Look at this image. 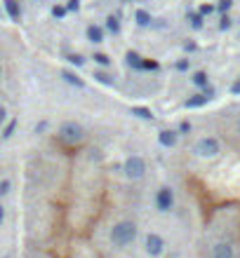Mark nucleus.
Returning a JSON list of instances; mask_svg holds the SVG:
<instances>
[{
	"mask_svg": "<svg viewBox=\"0 0 240 258\" xmlns=\"http://www.w3.org/2000/svg\"><path fill=\"white\" fill-rule=\"evenodd\" d=\"M193 85L196 87H210V80H208V73H203V71H198L196 76H193Z\"/></svg>",
	"mask_w": 240,
	"mask_h": 258,
	"instance_id": "obj_19",
	"label": "nucleus"
},
{
	"mask_svg": "<svg viewBox=\"0 0 240 258\" xmlns=\"http://www.w3.org/2000/svg\"><path fill=\"white\" fill-rule=\"evenodd\" d=\"M5 120H7V110H5V106L0 103V125H2Z\"/></svg>",
	"mask_w": 240,
	"mask_h": 258,
	"instance_id": "obj_31",
	"label": "nucleus"
},
{
	"mask_svg": "<svg viewBox=\"0 0 240 258\" xmlns=\"http://www.w3.org/2000/svg\"><path fill=\"white\" fill-rule=\"evenodd\" d=\"M219 28H221V31H229V28H231V19L226 17V14L221 17V22H219Z\"/></svg>",
	"mask_w": 240,
	"mask_h": 258,
	"instance_id": "obj_28",
	"label": "nucleus"
},
{
	"mask_svg": "<svg viewBox=\"0 0 240 258\" xmlns=\"http://www.w3.org/2000/svg\"><path fill=\"white\" fill-rule=\"evenodd\" d=\"M188 22H191V28H196V31H200L203 28V14L200 12H188Z\"/></svg>",
	"mask_w": 240,
	"mask_h": 258,
	"instance_id": "obj_17",
	"label": "nucleus"
},
{
	"mask_svg": "<svg viewBox=\"0 0 240 258\" xmlns=\"http://www.w3.org/2000/svg\"><path fill=\"white\" fill-rule=\"evenodd\" d=\"M88 40H90L92 45L104 43V28H101V26H97V24L88 26Z\"/></svg>",
	"mask_w": 240,
	"mask_h": 258,
	"instance_id": "obj_11",
	"label": "nucleus"
},
{
	"mask_svg": "<svg viewBox=\"0 0 240 258\" xmlns=\"http://www.w3.org/2000/svg\"><path fill=\"white\" fill-rule=\"evenodd\" d=\"M125 61H127V66L130 68H134V71H142V64H144V56L139 52H127L125 54Z\"/></svg>",
	"mask_w": 240,
	"mask_h": 258,
	"instance_id": "obj_12",
	"label": "nucleus"
},
{
	"mask_svg": "<svg viewBox=\"0 0 240 258\" xmlns=\"http://www.w3.org/2000/svg\"><path fill=\"white\" fill-rule=\"evenodd\" d=\"M10 185H12V183L7 181V179H2V181H0V195H7V193H10Z\"/></svg>",
	"mask_w": 240,
	"mask_h": 258,
	"instance_id": "obj_27",
	"label": "nucleus"
},
{
	"mask_svg": "<svg viewBox=\"0 0 240 258\" xmlns=\"http://www.w3.org/2000/svg\"><path fill=\"white\" fill-rule=\"evenodd\" d=\"M231 7H233V0H219V2H217V10L224 12V14H226Z\"/></svg>",
	"mask_w": 240,
	"mask_h": 258,
	"instance_id": "obj_25",
	"label": "nucleus"
},
{
	"mask_svg": "<svg viewBox=\"0 0 240 258\" xmlns=\"http://www.w3.org/2000/svg\"><path fill=\"white\" fill-rule=\"evenodd\" d=\"M238 131H240V120H238Z\"/></svg>",
	"mask_w": 240,
	"mask_h": 258,
	"instance_id": "obj_36",
	"label": "nucleus"
},
{
	"mask_svg": "<svg viewBox=\"0 0 240 258\" xmlns=\"http://www.w3.org/2000/svg\"><path fill=\"white\" fill-rule=\"evenodd\" d=\"M212 97H214V89H212V87H205V92H203V94H193L191 99H186L184 106L186 108H200V106H205Z\"/></svg>",
	"mask_w": 240,
	"mask_h": 258,
	"instance_id": "obj_7",
	"label": "nucleus"
},
{
	"mask_svg": "<svg viewBox=\"0 0 240 258\" xmlns=\"http://www.w3.org/2000/svg\"><path fill=\"white\" fill-rule=\"evenodd\" d=\"M177 71H188V59H181V61H177Z\"/></svg>",
	"mask_w": 240,
	"mask_h": 258,
	"instance_id": "obj_30",
	"label": "nucleus"
},
{
	"mask_svg": "<svg viewBox=\"0 0 240 258\" xmlns=\"http://www.w3.org/2000/svg\"><path fill=\"white\" fill-rule=\"evenodd\" d=\"M66 61H68V64H73V66H83V64H85V56H83V54H68V56H66Z\"/></svg>",
	"mask_w": 240,
	"mask_h": 258,
	"instance_id": "obj_22",
	"label": "nucleus"
},
{
	"mask_svg": "<svg viewBox=\"0 0 240 258\" xmlns=\"http://www.w3.org/2000/svg\"><path fill=\"white\" fill-rule=\"evenodd\" d=\"M188 131H191V122H181V125H179V134H188Z\"/></svg>",
	"mask_w": 240,
	"mask_h": 258,
	"instance_id": "obj_29",
	"label": "nucleus"
},
{
	"mask_svg": "<svg viewBox=\"0 0 240 258\" xmlns=\"http://www.w3.org/2000/svg\"><path fill=\"white\" fill-rule=\"evenodd\" d=\"M61 77H64L68 85H76V87H85V80L80 76H76L73 71H61Z\"/></svg>",
	"mask_w": 240,
	"mask_h": 258,
	"instance_id": "obj_14",
	"label": "nucleus"
},
{
	"mask_svg": "<svg viewBox=\"0 0 240 258\" xmlns=\"http://www.w3.org/2000/svg\"><path fill=\"white\" fill-rule=\"evenodd\" d=\"M212 258H233V247L229 242H219L212 247Z\"/></svg>",
	"mask_w": 240,
	"mask_h": 258,
	"instance_id": "obj_10",
	"label": "nucleus"
},
{
	"mask_svg": "<svg viewBox=\"0 0 240 258\" xmlns=\"http://www.w3.org/2000/svg\"><path fill=\"white\" fill-rule=\"evenodd\" d=\"M66 10H68V12H78V10H80V0H68V2H66Z\"/></svg>",
	"mask_w": 240,
	"mask_h": 258,
	"instance_id": "obj_26",
	"label": "nucleus"
},
{
	"mask_svg": "<svg viewBox=\"0 0 240 258\" xmlns=\"http://www.w3.org/2000/svg\"><path fill=\"white\" fill-rule=\"evenodd\" d=\"M122 172H125L127 179L137 181V179H142L144 174H146V162H144V157H139V155H130V157L125 160V164H122Z\"/></svg>",
	"mask_w": 240,
	"mask_h": 258,
	"instance_id": "obj_3",
	"label": "nucleus"
},
{
	"mask_svg": "<svg viewBox=\"0 0 240 258\" xmlns=\"http://www.w3.org/2000/svg\"><path fill=\"white\" fill-rule=\"evenodd\" d=\"M231 92H233V94H240V77L236 80V82H233V87H231Z\"/></svg>",
	"mask_w": 240,
	"mask_h": 258,
	"instance_id": "obj_33",
	"label": "nucleus"
},
{
	"mask_svg": "<svg viewBox=\"0 0 240 258\" xmlns=\"http://www.w3.org/2000/svg\"><path fill=\"white\" fill-rule=\"evenodd\" d=\"M106 28H109L113 35H118V33H120V19H118V17H113V14H111L109 19H106Z\"/></svg>",
	"mask_w": 240,
	"mask_h": 258,
	"instance_id": "obj_20",
	"label": "nucleus"
},
{
	"mask_svg": "<svg viewBox=\"0 0 240 258\" xmlns=\"http://www.w3.org/2000/svg\"><path fill=\"white\" fill-rule=\"evenodd\" d=\"M38 2H40V0H38Z\"/></svg>",
	"mask_w": 240,
	"mask_h": 258,
	"instance_id": "obj_37",
	"label": "nucleus"
},
{
	"mask_svg": "<svg viewBox=\"0 0 240 258\" xmlns=\"http://www.w3.org/2000/svg\"><path fill=\"white\" fill-rule=\"evenodd\" d=\"M214 10V7H212V5H203V7H200V14H203V17H205V14H210V12Z\"/></svg>",
	"mask_w": 240,
	"mask_h": 258,
	"instance_id": "obj_32",
	"label": "nucleus"
},
{
	"mask_svg": "<svg viewBox=\"0 0 240 258\" xmlns=\"http://www.w3.org/2000/svg\"><path fill=\"white\" fill-rule=\"evenodd\" d=\"M134 237H137V226L132 221H120L111 228V244L116 249H125L134 242Z\"/></svg>",
	"mask_w": 240,
	"mask_h": 258,
	"instance_id": "obj_1",
	"label": "nucleus"
},
{
	"mask_svg": "<svg viewBox=\"0 0 240 258\" xmlns=\"http://www.w3.org/2000/svg\"><path fill=\"white\" fill-rule=\"evenodd\" d=\"M132 115H137V118H142V120H153V110L146 106H134L132 108Z\"/></svg>",
	"mask_w": 240,
	"mask_h": 258,
	"instance_id": "obj_15",
	"label": "nucleus"
},
{
	"mask_svg": "<svg viewBox=\"0 0 240 258\" xmlns=\"http://www.w3.org/2000/svg\"><path fill=\"white\" fill-rule=\"evenodd\" d=\"M14 131H17V120H10V122H7V127L2 129V139H12V136H14Z\"/></svg>",
	"mask_w": 240,
	"mask_h": 258,
	"instance_id": "obj_21",
	"label": "nucleus"
},
{
	"mask_svg": "<svg viewBox=\"0 0 240 258\" xmlns=\"http://www.w3.org/2000/svg\"><path fill=\"white\" fill-rule=\"evenodd\" d=\"M196 153L200 157H214L219 153V141L214 136H205L196 143Z\"/></svg>",
	"mask_w": 240,
	"mask_h": 258,
	"instance_id": "obj_5",
	"label": "nucleus"
},
{
	"mask_svg": "<svg viewBox=\"0 0 240 258\" xmlns=\"http://www.w3.org/2000/svg\"><path fill=\"white\" fill-rule=\"evenodd\" d=\"M94 80H97V82H101V85H106V87H113L116 85V77L111 76V73H106V71H94Z\"/></svg>",
	"mask_w": 240,
	"mask_h": 258,
	"instance_id": "obj_13",
	"label": "nucleus"
},
{
	"mask_svg": "<svg viewBox=\"0 0 240 258\" xmlns=\"http://www.w3.org/2000/svg\"><path fill=\"white\" fill-rule=\"evenodd\" d=\"M134 19H137V24H139V26H151V14H149V12L146 10H137V14H134Z\"/></svg>",
	"mask_w": 240,
	"mask_h": 258,
	"instance_id": "obj_16",
	"label": "nucleus"
},
{
	"mask_svg": "<svg viewBox=\"0 0 240 258\" xmlns=\"http://www.w3.org/2000/svg\"><path fill=\"white\" fill-rule=\"evenodd\" d=\"M2 221H5V209L0 206V226H2Z\"/></svg>",
	"mask_w": 240,
	"mask_h": 258,
	"instance_id": "obj_34",
	"label": "nucleus"
},
{
	"mask_svg": "<svg viewBox=\"0 0 240 258\" xmlns=\"http://www.w3.org/2000/svg\"><path fill=\"white\" fill-rule=\"evenodd\" d=\"M2 5H5V12H7V17H10L12 22H19L22 19V5H19V0H2Z\"/></svg>",
	"mask_w": 240,
	"mask_h": 258,
	"instance_id": "obj_8",
	"label": "nucleus"
},
{
	"mask_svg": "<svg viewBox=\"0 0 240 258\" xmlns=\"http://www.w3.org/2000/svg\"><path fill=\"white\" fill-rule=\"evenodd\" d=\"M155 206H158V211H163V214L175 206V190H172L170 185H163V188L155 193Z\"/></svg>",
	"mask_w": 240,
	"mask_h": 258,
	"instance_id": "obj_4",
	"label": "nucleus"
},
{
	"mask_svg": "<svg viewBox=\"0 0 240 258\" xmlns=\"http://www.w3.org/2000/svg\"><path fill=\"white\" fill-rule=\"evenodd\" d=\"M163 249H165V239L160 235L151 232V235L146 237V254H149V256H160Z\"/></svg>",
	"mask_w": 240,
	"mask_h": 258,
	"instance_id": "obj_6",
	"label": "nucleus"
},
{
	"mask_svg": "<svg viewBox=\"0 0 240 258\" xmlns=\"http://www.w3.org/2000/svg\"><path fill=\"white\" fill-rule=\"evenodd\" d=\"M0 77H2V66H0Z\"/></svg>",
	"mask_w": 240,
	"mask_h": 258,
	"instance_id": "obj_35",
	"label": "nucleus"
},
{
	"mask_svg": "<svg viewBox=\"0 0 240 258\" xmlns=\"http://www.w3.org/2000/svg\"><path fill=\"white\" fill-rule=\"evenodd\" d=\"M66 5H55V7H52V17H57V19H64L66 17Z\"/></svg>",
	"mask_w": 240,
	"mask_h": 258,
	"instance_id": "obj_24",
	"label": "nucleus"
},
{
	"mask_svg": "<svg viewBox=\"0 0 240 258\" xmlns=\"http://www.w3.org/2000/svg\"><path fill=\"white\" fill-rule=\"evenodd\" d=\"M158 68H160V64H158V61H153V59H144L142 71H158Z\"/></svg>",
	"mask_w": 240,
	"mask_h": 258,
	"instance_id": "obj_23",
	"label": "nucleus"
},
{
	"mask_svg": "<svg viewBox=\"0 0 240 258\" xmlns=\"http://www.w3.org/2000/svg\"><path fill=\"white\" fill-rule=\"evenodd\" d=\"M92 59H94V64H99L101 68H109V66H111V56H109V54H104V52H94Z\"/></svg>",
	"mask_w": 240,
	"mask_h": 258,
	"instance_id": "obj_18",
	"label": "nucleus"
},
{
	"mask_svg": "<svg viewBox=\"0 0 240 258\" xmlns=\"http://www.w3.org/2000/svg\"><path fill=\"white\" fill-rule=\"evenodd\" d=\"M177 139H179V131H175V129H163L158 134V141H160V146H165V148H172L177 143Z\"/></svg>",
	"mask_w": 240,
	"mask_h": 258,
	"instance_id": "obj_9",
	"label": "nucleus"
},
{
	"mask_svg": "<svg viewBox=\"0 0 240 258\" xmlns=\"http://www.w3.org/2000/svg\"><path fill=\"white\" fill-rule=\"evenodd\" d=\"M57 136H59V141L66 143V146H78L80 141L85 139V129L80 127L78 122H64V125L59 127V131H57Z\"/></svg>",
	"mask_w": 240,
	"mask_h": 258,
	"instance_id": "obj_2",
	"label": "nucleus"
}]
</instances>
